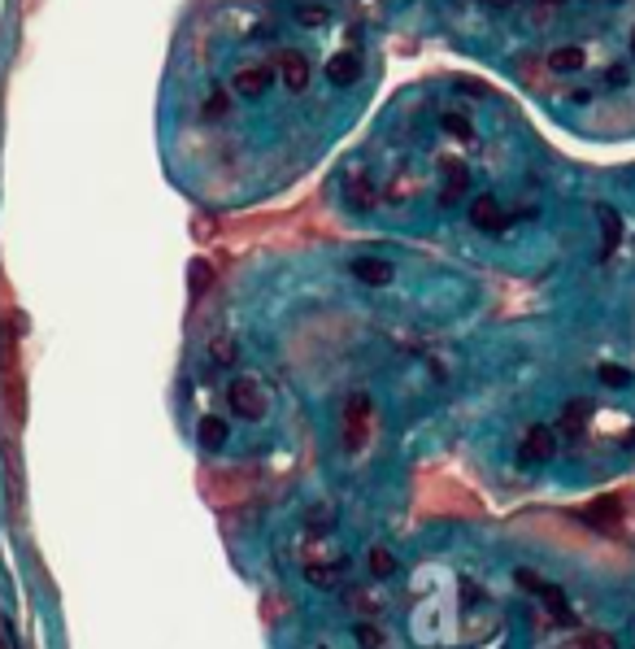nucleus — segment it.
I'll use <instances>...</instances> for the list:
<instances>
[{"mask_svg":"<svg viewBox=\"0 0 635 649\" xmlns=\"http://www.w3.org/2000/svg\"><path fill=\"white\" fill-rule=\"evenodd\" d=\"M370 418H374V406H370L366 392H353L348 401H344V418H339V441L348 453H357V449H366L370 441Z\"/></svg>","mask_w":635,"mask_h":649,"instance_id":"nucleus-1","label":"nucleus"},{"mask_svg":"<svg viewBox=\"0 0 635 649\" xmlns=\"http://www.w3.org/2000/svg\"><path fill=\"white\" fill-rule=\"evenodd\" d=\"M479 4H488V9H509V4H518V0H479Z\"/></svg>","mask_w":635,"mask_h":649,"instance_id":"nucleus-28","label":"nucleus"},{"mask_svg":"<svg viewBox=\"0 0 635 649\" xmlns=\"http://www.w3.org/2000/svg\"><path fill=\"white\" fill-rule=\"evenodd\" d=\"M357 641H362V649H388L383 628H374V623H357Z\"/></svg>","mask_w":635,"mask_h":649,"instance_id":"nucleus-23","label":"nucleus"},{"mask_svg":"<svg viewBox=\"0 0 635 649\" xmlns=\"http://www.w3.org/2000/svg\"><path fill=\"white\" fill-rule=\"evenodd\" d=\"M562 649H618V641H614L609 632H579V636H570Z\"/></svg>","mask_w":635,"mask_h":649,"instance_id":"nucleus-18","label":"nucleus"},{"mask_svg":"<svg viewBox=\"0 0 635 649\" xmlns=\"http://www.w3.org/2000/svg\"><path fill=\"white\" fill-rule=\"evenodd\" d=\"M444 131H453L457 139H474L470 122H466V118H457V114H444Z\"/></svg>","mask_w":635,"mask_h":649,"instance_id":"nucleus-26","label":"nucleus"},{"mask_svg":"<svg viewBox=\"0 0 635 649\" xmlns=\"http://www.w3.org/2000/svg\"><path fill=\"white\" fill-rule=\"evenodd\" d=\"M362 79V57L348 48V53H335L331 62H327V83L331 88H348V83H357Z\"/></svg>","mask_w":635,"mask_h":649,"instance_id":"nucleus-11","label":"nucleus"},{"mask_svg":"<svg viewBox=\"0 0 635 649\" xmlns=\"http://www.w3.org/2000/svg\"><path fill=\"white\" fill-rule=\"evenodd\" d=\"M470 188V171L457 162V157H448L444 162V188H439V206H457L462 197H466Z\"/></svg>","mask_w":635,"mask_h":649,"instance_id":"nucleus-10","label":"nucleus"},{"mask_svg":"<svg viewBox=\"0 0 635 649\" xmlns=\"http://www.w3.org/2000/svg\"><path fill=\"white\" fill-rule=\"evenodd\" d=\"M470 223H474L479 232H492V236H497V232H505V223H509V218H505L501 201H497L492 192H483V197H474V201H470Z\"/></svg>","mask_w":635,"mask_h":649,"instance_id":"nucleus-6","label":"nucleus"},{"mask_svg":"<svg viewBox=\"0 0 635 649\" xmlns=\"http://www.w3.org/2000/svg\"><path fill=\"white\" fill-rule=\"evenodd\" d=\"M522 462H548L553 453H557V432L553 427H531L527 436H522Z\"/></svg>","mask_w":635,"mask_h":649,"instance_id":"nucleus-7","label":"nucleus"},{"mask_svg":"<svg viewBox=\"0 0 635 649\" xmlns=\"http://www.w3.org/2000/svg\"><path fill=\"white\" fill-rule=\"evenodd\" d=\"M188 288H192V297H201V292L213 288V266H209L205 257H196V262L188 266Z\"/></svg>","mask_w":635,"mask_h":649,"instance_id":"nucleus-17","label":"nucleus"},{"mask_svg":"<svg viewBox=\"0 0 635 649\" xmlns=\"http://www.w3.org/2000/svg\"><path fill=\"white\" fill-rule=\"evenodd\" d=\"M270 88H274V70L270 66H239L231 74V92H239V97H266Z\"/></svg>","mask_w":635,"mask_h":649,"instance_id":"nucleus-5","label":"nucleus"},{"mask_svg":"<svg viewBox=\"0 0 635 649\" xmlns=\"http://www.w3.org/2000/svg\"><path fill=\"white\" fill-rule=\"evenodd\" d=\"M209 358H213L218 367H235V358H239V353H235V341H227V336H218V341L209 344Z\"/></svg>","mask_w":635,"mask_h":649,"instance_id":"nucleus-22","label":"nucleus"},{"mask_svg":"<svg viewBox=\"0 0 635 649\" xmlns=\"http://www.w3.org/2000/svg\"><path fill=\"white\" fill-rule=\"evenodd\" d=\"M366 558H370V576H379V580L397 576V558H392V553H388L383 545H374V549L366 553Z\"/></svg>","mask_w":635,"mask_h":649,"instance_id":"nucleus-19","label":"nucleus"},{"mask_svg":"<svg viewBox=\"0 0 635 649\" xmlns=\"http://www.w3.org/2000/svg\"><path fill=\"white\" fill-rule=\"evenodd\" d=\"M601 384H609V388H627V384H631V371H622V367H601Z\"/></svg>","mask_w":635,"mask_h":649,"instance_id":"nucleus-25","label":"nucleus"},{"mask_svg":"<svg viewBox=\"0 0 635 649\" xmlns=\"http://www.w3.org/2000/svg\"><path fill=\"white\" fill-rule=\"evenodd\" d=\"M22 9H39V0H22Z\"/></svg>","mask_w":635,"mask_h":649,"instance_id":"nucleus-29","label":"nucleus"},{"mask_svg":"<svg viewBox=\"0 0 635 649\" xmlns=\"http://www.w3.org/2000/svg\"><path fill=\"white\" fill-rule=\"evenodd\" d=\"M196 436H201V444H205V449H222V444H227V436H231V432H227V423H222V418H213V414H205V418H201V427H196Z\"/></svg>","mask_w":635,"mask_h":649,"instance_id":"nucleus-15","label":"nucleus"},{"mask_svg":"<svg viewBox=\"0 0 635 649\" xmlns=\"http://www.w3.org/2000/svg\"><path fill=\"white\" fill-rule=\"evenodd\" d=\"M348 271H353V279H362L366 288H388V283L397 279V266L383 262V257H357Z\"/></svg>","mask_w":635,"mask_h":649,"instance_id":"nucleus-8","label":"nucleus"},{"mask_svg":"<svg viewBox=\"0 0 635 649\" xmlns=\"http://www.w3.org/2000/svg\"><path fill=\"white\" fill-rule=\"evenodd\" d=\"M631 48H635V35H631Z\"/></svg>","mask_w":635,"mask_h":649,"instance_id":"nucleus-31","label":"nucleus"},{"mask_svg":"<svg viewBox=\"0 0 635 649\" xmlns=\"http://www.w3.org/2000/svg\"><path fill=\"white\" fill-rule=\"evenodd\" d=\"M539 4H562V0H539Z\"/></svg>","mask_w":635,"mask_h":649,"instance_id":"nucleus-30","label":"nucleus"},{"mask_svg":"<svg viewBox=\"0 0 635 649\" xmlns=\"http://www.w3.org/2000/svg\"><path fill=\"white\" fill-rule=\"evenodd\" d=\"M597 214H601V257H609V253L618 249V240H622V218H618L609 206H601Z\"/></svg>","mask_w":635,"mask_h":649,"instance_id":"nucleus-12","label":"nucleus"},{"mask_svg":"<svg viewBox=\"0 0 635 649\" xmlns=\"http://www.w3.org/2000/svg\"><path fill=\"white\" fill-rule=\"evenodd\" d=\"M305 527H313V532H331V510H313L305 518Z\"/></svg>","mask_w":635,"mask_h":649,"instance_id":"nucleus-27","label":"nucleus"},{"mask_svg":"<svg viewBox=\"0 0 635 649\" xmlns=\"http://www.w3.org/2000/svg\"><path fill=\"white\" fill-rule=\"evenodd\" d=\"M292 18H297L301 27H327V22H331V9H327L322 0H301V4L292 9Z\"/></svg>","mask_w":635,"mask_h":649,"instance_id":"nucleus-14","label":"nucleus"},{"mask_svg":"<svg viewBox=\"0 0 635 649\" xmlns=\"http://www.w3.org/2000/svg\"><path fill=\"white\" fill-rule=\"evenodd\" d=\"M227 406H231L244 423H262L266 418V392L253 375H235L227 384Z\"/></svg>","mask_w":635,"mask_h":649,"instance_id":"nucleus-2","label":"nucleus"},{"mask_svg":"<svg viewBox=\"0 0 635 649\" xmlns=\"http://www.w3.org/2000/svg\"><path fill=\"white\" fill-rule=\"evenodd\" d=\"M279 79H283V88H288V92H309V79H313L309 57H305V53H297V48L279 53Z\"/></svg>","mask_w":635,"mask_h":649,"instance_id":"nucleus-4","label":"nucleus"},{"mask_svg":"<svg viewBox=\"0 0 635 649\" xmlns=\"http://www.w3.org/2000/svg\"><path fill=\"white\" fill-rule=\"evenodd\" d=\"M583 62H588V53L579 44H566V48H553L548 53V70H557V74H570V70H579Z\"/></svg>","mask_w":635,"mask_h":649,"instance_id":"nucleus-13","label":"nucleus"},{"mask_svg":"<svg viewBox=\"0 0 635 649\" xmlns=\"http://www.w3.org/2000/svg\"><path fill=\"white\" fill-rule=\"evenodd\" d=\"M514 580L522 584V588H531L535 597L544 602V611L553 615V623H574V615H570V602H566V593H562L557 584H544L539 576H531V571H518Z\"/></svg>","mask_w":635,"mask_h":649,"instance_id":"nucleus-3","label":"nucleus"},{"mask_svg":"<svg viewBox=\"0 0 635 649\" xmlns=\"http://www.w3.org/2000/svg\"><path fill=\"white\" fill-rule=\"evenodd\" d=\"M227 109H231V92L213 88V92L205 97V118H209V122H222V118H227Z\"/></svg>","mask_w":635,"mask_h":649,"instance_id":"nucleus-20","label":"nucleus"},{"mask_svg":"<svg viewBox=\"0 0 635 649\" xmlns=\"http://www.w3.org/2000/svg\"><path fill=\"white\" fill-rule=\"evenodd\" d=\"M305 576L313 584H335L344 576V567H322V562H305Z\"/></svg>","mask_w":635,"mask_h":649,"instance_id":"nucleus-24","label":"nucleus"},{"mask_svg":"<svg viewBox=\"0 0 635 649\" xmlns=\"http://www.w3.org/2000/svg\"><path fill=\"white\" fill-rule=\"evenodd\" d=\"M583 518H588L597 532H618V523H622V502H618V497H597L592 506H583Z\"/></svg>","mask_w":635,"mask_h":649,"instance_id":"nucleus-9","label":"nucleus"},{"mask_svg":"<svg viewBox=\"0 0 635 649\" xmlns=\"http://www.w3.org/2000/svg\"><path fill=\"white\" fill-rule=\"evenodd\" d=\"M348 201L357 209H374V192H370V183L362 174H348Z\"/></svg>","mask_w":635,"mask_h":649,"instance_id":"nucleus-21","label":"nucleus"},{"mask_svg":"<svg viewBox=\"0 0 635 649\" xmlns=\"http://www.w3.org/2000/svg\"><path fill=\"white\" fill-rule=\"evenodd\" d=\"M588 414H592V401H570L566 410H562V432H570V436H579L583 427H588Z\"/></svg>","mask_w":635,"mask_h":649,"instance_id":"nucleus-16","label":"nucleus"}]
</instances>
